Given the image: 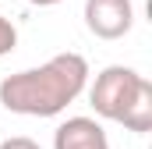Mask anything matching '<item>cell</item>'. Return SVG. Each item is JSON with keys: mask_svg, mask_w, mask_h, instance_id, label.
Wrapping results in <instances>:
<instances>
[{"mask_svg": "<svg viewBox=\"0 0 152 149\" xmlns=\"http://www.w3.org/2000/svg\"><path fill=\"white\" fill-rule=\"evenodd\" d=\"M88 85V60L67 50L46 64L7 74L0 82V107L21 117H60Z\"/></svg>", "mask_w": 152, "mask_h": 149, "instance_id": "6da1fadb", "label": "cell"}, {"mask_svg": "<svg viewBox=\"0 0 152 149\" xmlns=\"http://www.w3.org/2000/svg\"><path fill=\"white\" fill-rule=\"evenodd\" d=\"M142 85H145V74H138L134 68H124V64H110V68H103L96 74V82L85 85V89H88V103H92L96 117L120 124V117L134 103V96H138Z\"/></svg>", "mask_w": 152, "mask_h": 149, "instance_id": "7a4b0ae2", "label": "cell"}, {"mask_svg": "<svg viewBox=\"0 0 152 149\" xmlns=\"http://www.w3.org/2000/svg\"><path fill=\"white\" fill-rule=\"evenodd\" d=\"M85 29L96 39H124L134 25V4L131 0H85Z\"/></svg>", "mask_w": 152, "mask_h": 149, "instance_id": "3957f363", "label": "cell"}, {"mask_svg": "<svg viewBox=\"0 0 152 149\" xmlns=\"http://www.w3.org/2000/svg\"><path fill=\"white\" fill-rule=\"evenodd\" d=\"M53 149H110V139L96 117H67L53 131Z\"/></svg>", "mask_w": 152, "mask_h": 149, "instance_id": "277c9868", "label": "cell"}, {"mask_svg": "<svg viewBox=\"0 0 152 149\" xmlns=\"http://www.w3.org/2000/svg\"><path fill=\"white\" fill-rule=\"evenodd\" d=\"M120 124H124L127 131H138V135L152 131V82L149 78H145V85L138 89V96H134V103L127 107V114L120 117Z\"/></svg>", "mask_w": 152, "mask_h": 149, "instance_id": "5b68a950", "label": "cell"}, {"mask_svg": "<svg viewBox=\"0 0 152 149\" xmlns=\"http://www.w3.org/2000/svg\"><path fill=\"white\" fill-rule=\"evenodd\" d=\"M14 46H18V29L11 25V18L0 14V57H7Z\"/></svg>", "mask_w": 152, "mask_h": 149, "instance_id": "8992f818", "label": "cell"}, {"mask_svg": "<svg viewBox=\"0 0 152 149\" xmlns=\"http://www.w3.org/2000/svg\"><path fill=\"white\" fill-rule=\"evenodd\" d=\"M0 149H42V146L32 142L28 135H11V139H4V142H0Z\"/></svg>", "mask_w": 152, "mask_h": 149, "instance_id": "52a82bcc", "label": "cell"}, {"mask_svg": "<svg viewBox=\"0 0 152 149\" xmlns=\"http://www.w3.org/2000/svg\"><path fill=\"white\" fill-rule=\"evenodd\" d=\"M25 4H32V7H57V4H64V0H25Z\"/></svg>", "mask_w": 152, "mask_h": 149, "instance_id": "ba28073f", "label": "cell"}]
</instances>
